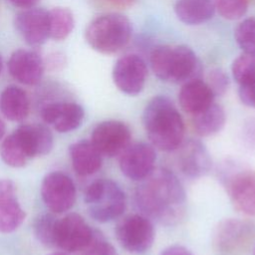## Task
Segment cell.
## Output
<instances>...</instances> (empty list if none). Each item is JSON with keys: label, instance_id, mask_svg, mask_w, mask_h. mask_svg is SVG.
Returning <instances> with one entry per match:
<instances>
[{"label": "cell", "instance_id": "cell-1", "mask_svg": "<svg viewBox=\"0 0 255 255\" xmlns=\"http://www.w3.org/2000/svg\"><path fill=\"white\" fill-rule=\"evenodd\" d=\"M134 202L142 215L170 225L182 218L186 195L173 172L166 168H154L139 180L134 191Z\"/></svg>", "mask_w": 255, "mask_h": 255}, {"label": "cell", "instance_id": "cell-2", "mask_svg": "<svg viewBox=\"0 0 255 255\" xmlns=\"http://www.w3.org/2000/svg\"><path fill=\"white\" fill-rule=\"evenodd\" d=\"M142 124L153 147L173 151L183 142V120L174 104L164 96L148 102L142 114Z\"/></svg>", "mask_w": 255, "mask_h": 255}, {"label": "cell", "instance_id": "cell-3", "mask_svg": "<svg viewBox=\"0 0 255 255\" xmlns=\"http://www.w3.org/2000/svg\"><path fill=\"white\" fill-rule=\"evenodd\" d=\"M131 36L129 21L120 14H106L93 20L86 30V40L96 51L114 54L125 48Z\"/></svg>", "mask_w": 255, "mask_h": 255}, {"label": "cell", "instance_id": "cell-4", "mask_svg": "<svg viewBox=\"0 0 255 255\" xmlns=\"http://www.w3.org/2000/svg\"><path fill=\"white\" fill-rule=\"evenodd\" d=\"M150 66L160 80L179 83L194 76L198 62L195 54L188 47L160 46L152 51Z\"/></svg>", "mask_w": 255, "mask_h": 255}, {"label": "cell", "instance_id": "cell-5", "mask_svg": "<svg viewBox=\"0 0 255 255\" xmlns=\"http://www.w3.org/2000/svg\"><path fill=\"white\" fill-rule=\"evenodd\" d=\"M85 202L91 217L98 222H109L120 217L127 207L125 192L111 179L92 182L85 191Z\"/></svg>", "mask_w": 255, "mask_h": 255}, {"label": "cell", "instance_id": "cell-6", "mask_svg": "<svg viewBox=\"0 0 255 255\" xmlns=\"http://www.w3.org/2000/svg\"><path fill=\"white\" fill-rule=\"evenodd\" d=\"M116 237L126 251L138 255L151 247L154 240V228L151 220L146 216L130 214L118 223Z\"/></svg>", "mask_w": 255, "mask_h": 255}, {"label": "cell", "instance_id": "cell-7", "mask_svg": "<svg viewBox=\"0 0 255 255\" xmlns=\"http://www.w3.org/2000/svg\"><path fill=\"white\" fill-rule=\"evenodd\" d=\"M255 237V225L247 220H222L212 234V244L220 252L231 253L245 248Z\"/></svg>", "mask_w": 255, "mask_h": 255}, {"label": "cell", "instance_id": "cell-8", "mask_svg": "<svg viewBox=\"0 0 255 255\" xmlns=\"http://www.w3.org/2000/svg\"><path fill=\"white\" fill-rule=\"evenodd\" d=\"M46 206L55 213L68 211L76 201V186L69 175L61 171L48 173L41 184Z\"/></svg>", "mask_w": 255, "mask_h": 255}, {"label": "cell", "instance_id": "cell-9", "mask_svg": "<svg viewBox=\"0 0 255 255\" xmlns=\"http://www.w3.org/2000/svg\"><path fill=\"white\" fill-rule=\"evenodd\" d=\"M129 128L120 121H105L93 130L91 142L103 156L113 157L121 154L130 142Z\"/></svg>", "mask_w": 255, "mask_h": 255}, {"label": "cell", "instance_id": "cell-10", "mask_svg": "<svg viewBox=\"0 0 255 255\" xmlns=\"http://www.w3.org/2000/svg\"><path fill=\"white\" fill-rule=\"evenodd\" d=\"M93 229L77 213H69L58 220L56 246L68 252L85 250L95 237Z\"/></svg>", "mask_w": 255, "mask_h": 255}, {"label": "cell", "instance_id": "cell-11", "mask_svg": "<svg viewBox=\"0 0 255 255\" xmlns=\"http://www.w3.org/2000/svg\"><path fill=\"white\" fill-rule=\"evenodd\" d=\"M147 69L144 61L137 55H126L120 58L113 70L116 86L130 96L139 94L145 84Z\"/></svg>", "mask_w": 255, "mask_h": 255}, {"label": "cell", "instance_id": "cell-12", "mask_svg": "<svg viewBox=\"0 0 255 255\" xmlns=\"http://www.w3.org/2000/svg\"><path fill=\"white\" fill-rule=\"evenodd\" d=\"M120 155V168L123 174L131 180L139 181L154 169L156 153L151 144H129Z\"/></svg>", "mask_w": 255, "mask_h": 255}, {"label": "cell", "instance_id": "cell-13", "mask_svg": "<svg viewBox=\"0 0 255 255\" xmlns=\"http://www.w3.org/2000/svg\"><path fill=\"white\" fill-rule=\"evenodd\" d=\"M15 27L31 46L42 45L50 38V14L41 8H29L17 14Z\"/></svg>", "mask_w": 255, "mask_h": 255}, {"label": "cell", "instance_id": "cell-14", "mask_svg": "<svg viewBox=\"0 0 255 255\" xmlns=\"http://www.w3.org/2000/svg\"><path fill=\"white\" fill-rule=\"evenodd\" d=\"M178 150L177 164L181 172L188 177H200L209 172L212 161L205 145L197 139L182 142Z\"/></svg>", "mask_w": 255, "mask_h": 255}, {"label": "cell", "instance_id": "cell-15", "mask_svg": "<svg viewBox=\"0 0 255 255\" xmlns=\"http://www.w3.org/2000/svg\"><path fill=\"white\" fill-rule=\"evenodd\" d=\"M8 70L12 78L17 82L27 86H34L42 79L44 62L37 52L19 49L11 55L8 61Z\"/></svg>", "mask_w": 255, "mask_h": 255}, {"label": "cell", "instance_id": "cell-16", "mask_svg": "<svg viewBox=\"0 0 255 255\" xmlns=\"http://www.w3.org/2000/svg\"><path fill=\"white\" fill-rule=\"evenodd\" d=\"M43 121L54 127L59 132H68L78 128L85 117L83 108L72 102H57L45 106L41 112Z\"/></svg>", "mask_w": 255, "mask_h": 255}, {"label": "cell", "instance_id": "cell-17", "mask_svg": "<svg viewBox=\"0 0 255 255\" xmlns=\"http://www.w3.org/2000/svg\"><path fill=\"white\" fill-rule=\"evenodd\" d=\"M25 216L14 182L10 179H0V232L15 231L23 223Z\"/></svg>", "mask_w": 255, "mask_h": 255}, {"label": "cell", "instance_id": "cell-18", "mask_svg": "<svg viewBox=\"0 0 255 255\" xmlns=\"http://www.w3.org/2000/svg\"><path fill=\"white\" fill-rule=\"evenodd\" d=\"M227 190L237 210L255 217V171L241 170L233 174L228 179Z\"/></svg>", "mask_w": 255, "mask_h": 255}, {"label": "cell", "instance_id": "cell-19", "mask_svg": "<svg viewBox=\"0 0 255 255\" xmlns=\"http://www.w3.org/2000/svg\"><path fill=\"white\" fill-rule=\"evenodd\" d=\"M214 95L208 85L198 79H192L185 83L178 95L181 109L193 116L213 104Z\"/></svg>", "mask_w": 255, "mask_h": 255}, {"label": "cell", "instance_id": "cell-20", "mask_svg": "<svg viewBox=\"0 0 255 255\" xmlns=\"http://www.w3.org/2000/svg\"><path fill=\"white\" fill-rule=\"evenodd\" d=\"M23 143L30 158L51 151L54 140L48 128L43 125H22L14 130Z\"/></svg>", "mask_w": 255, "mask_h": 255}, {"label": "cell", "instance_id": "cell-21", "mask_svg": "<svg viewBox=\"0 0 255 255\" xmlns=\"http://www.w3.org/2000/svg\"><path fill=\"white\" fill-rule=\"evenodd\" d=\"M70 157L75 171L83 176L97 172L103 162V155L91 141L79 140L70 146Z\"/></svg>", "mask_w": 255, "mask_h": 255}, {"label": "cell", "instance_id": "cell-22", "mask_svg": "<svg viewBox=\"0 0 255 255\" xmlns=\"http://www.w3.org/2000/svg\"><path fill=\"white\" fill-rule=\"evenodd\" d=\"M0 112L12 122H21L30 112V101L26 92L17 86H9L0 94Z\"/></svg>", "mask_w": 255, "mask_h": 255}, {"label": "cell", "instance_id": "cell-23", "mask_svg": "<svg viewBox=\"0 0 255 255\" xmlns=\"http://www.w3.org/2000/svg\"><path fill=\"white\" fill-rule=\"evenodd\" d=\"M214 0H177L174 11L180 21L185 24H200L213 16Z\"/></svg>", "mask_w": 255, "mask_h": 255}, {"label": "cell", "instance_id": "cell-24", "mask_svg": "<svg viewBox=\"0 0 255 255\" xmlns=\"http://www.w3.org/2000/svg\"><path fill=\"white\" fill-rule=\"evenodd\" d=\"M226 120L225 112L217 104H211L208 108L192 116V127L200 136H210L222 129Z\"/></svg>", "mask_w": 255, "mask_h": 255}, {"label": "cell", "instance_id": "cell-25", "mask_svg": "<svg viewBox=\"0 0 255 255\" xmlns=\"http://www.w3.org/2000/svg\"><path fill=\"white\" fill-rule=\"evenodd\" d=\"M0 154L3 161L12 167H22L30 159L15 131L3 139L0 146Z\"/></svg>", "mask_w": 255, "mask_h": 255}, {"label": "cell", "instance_id": "cell-26", "mask_svg": "<svg viewBox=\"0 0 255 255\" xmlns=\"http://www.w3.org/2000/svg\"><path fill=\"white\" fill-rule=\"evenodd\" d=\"M50 14V38L61 41L66 39L74 29L75 21L71 10L57 7L49 11Z\"/></svg>", "mask_w": 255, "mask_h": 255}, {"label": "cell", "instance_id": "cell-27", "mask_svg": "<svg viewBox=\"0 0 255 255\" xmlns=\"http://www.w3.org/2000/svg\"><path fill=\"white\" fill-rule=\"evenodd\" d=\"M232 74L239 87L255 84V55L244 53L236 58L232 64Z\"/></svg>", "mask_w": 255, "mask_h": 255}, {"label": "cell", "instance_id": "cell-28", "mask_svg": "<svg viewBox=\"0 0 255 255\" xmlns=\"http://www.w3.org/2000/svg\"><path fill=\"white\" fill-rule=\"evenodd\" d=\"M58 220L53 214L41 215L35 222L34 234L43 245L48 247L56 246V231Z\"/></svg>", "mask_w": 255, "mask_h": 255}, {"label": "cell", "instance_id": "cell-29", "mask_svg": "<svg viewBox=\"0 0 255 255\" xmlns=\"http://www.w3.org/2000/svg\"><path fill=\"white\" fill-rule=\"evenodd\" d=\"M235 40L244 53L255 55V18H248L237 26Z\"/></svg>", "mask_w": 255, "mask_h": 255}, {"label": "cell", "instance_id": "cell-30", "mask_svg": "<svg viewBox=\"0 0 255 255\" xmlns=\"http://www.w3.org/2000/svg\"><path fill=\"white\" fill-rule=\"evenodd\" d=\"M214 5L223 18L236 20L246 13L248 0H214Z\"/></svg>", "mask_w": 255, "mask_h": 255}, {"label": "cell", "instance_id": "cell-31", "mask_svg": "<svg viewBox=\"0 0 255 255\" xmlns=\"http://www.w3.org/2000/svg\"><path fill=\"white\" fill-rule=\"evenodd\" d=\"M214 96L223 95L229 86V80L226 74L219 70H212L208 75V82L206 83Z\"/></svg>", "mask_w": 255, "mask_h": 255}, {"label": "cell", "instance_id": "cell-32", "mask_svg": "<svg viewBox=\"0 0 255 255\" xmlns=\"http://www.w3.org/2000/svg\"><path fill=\"white\" fill-rule=\"evenodd\" d=\"M83 255H119L112 244L95 235L90 245L83 250Z\"/></svg>", "mask_w": 255, "mask_h": 255}, {"label": "cell", "instance_id": "cell-33", "mask_svg": "<svg viewBox=\"0 0 255 255\" xmlns=\"http://www.w3.org/2000/svg\"><path fill=\"white\" fill-rule=\"evenodd\" d=\"M159 255H193V254L184 246L171 245L163 249Z\"/></svg>", "mask_w": 255, "mask_h": 255}, {"label": "cell", "instance_id": "cell-34", "mask_svg": "<svg viewBox=\"0 0 255 255\" xmlns=\"http://www.w3.org/2000/svg\"><path fill=\"white\" fill-rule=\"evenodd\" d=\"M99 1L110 7L126 8L130 6L135 0H99Z\"/></svg>", "mask_w": 255, "mask_h": 255}, {"label": "cell", "instance_id": "cell-35", "mask_svg": "<svg viewBox=\"0 0 255 255\" xmlns=\"http://www.w3.org/2000/svg\"><path fill=\"white\" fill-rule=\"evenodd\" d=\"M8 1L17 7L24 8V9L32 8L39 2V0H8Z\"/></svg>", "mask_w": 255, "mask_h": 255}, {"label": "cell", "instance_id": "cell-36", "mask_svg": "<svg viewBox=\"0 0 255 255\" xmlns=\"http://www.w3.org/2000/svg\"><path fill=\"white\" fill-rule=\"evenodd\" d=\"M5 130H6V127L5 124L3 122V120L0 118V141L2 140L4 134H5Z\"/></svg>", "mask_w": 255, "mask_h": 255}, {"label": "cell", "instance_id": "cell-37", "mask_svg": "<svg viewBox=\"0 0 255 255\" xmlns=\"http://www.w3.org/2000/svg\"><path fill=\"white\" fill-rule=\"evenodd\" d=\"M251 95H252V107L255 108V85L251 87Z\"/></svg>", "mask_w": 255, "mask_h": 255}, {"label": "cell", "instance_id": "cell-38", "mask_svg": "<svg viewBox=\"0 0 255 255\" xmlns=\"http://www.w3.org/2000/svg\"><path fill=\"white\" fill-rule=\"evenodd\" d=\"M2 68H3V62H2L1 55H0V74H1V72H2Z\"/></svg>", "mask_w": 255, "mask_h": 255}, {"label": "cell", "instance_id": "cell-39", "mask_svg": "<svg viewBox=\"0 0 255 255\" xmlns=\"http://www.w3.org/2000/svg\"><path fill=\"white\" fill-rule=\"evenodd\" d=\"M50 255H66L64 253H53V254H50Z\"/></svg>", "mask_w": 255, "mask_h": 255}, {"label": "cell", "instance_id": "cell-40", "mask_svg": "<svg viewBox=\"0 0 255 255\" xmlns=\"http://www.w3.org/2000/svg\"><path fill=\"white\" fill-rule=\"evenodd\" d=\"M254 255H255V249H254Z\"/></svg>", "mask_w": 255, "mask_h": 255}]
</instances>
